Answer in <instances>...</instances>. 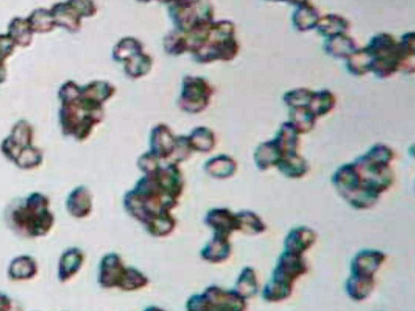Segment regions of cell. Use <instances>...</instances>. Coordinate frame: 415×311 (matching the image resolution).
<instances>
[{
    "label": "cell",
    "instance_id": "cell-1",
    "mask_svg": "<svg viewBox=\"0 0 415 311\" xmlns=\"http://www.w3.org/2000/svg\"><path fill=\"white\" fill-rule=\"evenodd\" d=\"M113 87L104 82L95 81L81 88L68 81L58 91L62 103L59 122L65 136L82 142L86 140L95 126L103 120V102L113 95Z\"/></svg>",
    "mask_w": 415,
    "mask_h": 311
},
{
    "label": "cell",
    "instance_id": "cell-2",
    "mask_svg": "<svg viewBox=\"0 0 415 311\" xmlns=\"http://www.w3.org/2000/svg\"><path fill=\"white\" fill-rule=\"evenodd\" d=\"M394 154L384 145H376L354 163L357 168L360 190L349 204L357 209H367L374 205L381 193L392 185L394 174L389 167Z\"/></svg>",
    "mask_w": 415,
    "mask_h": 311
},
{
    "label": "cell",
    "instance_id": "cell-3",
    "mask_svg": "<svg viewBox=\"0 0 415 311\" xmlns=\"http://www.w3.org/2000/svg\"><path fill=\"white\" fill-rule=\"evenodd\" d=\"M123 204L130 215L146 225L158 214L170 213L178 206V200L165 195L153 175L148 174L126 193Z\"/></svg>",
    "mask_w": 415,
    "mask_h": 311
},
{
    "label": "cell",
    "instance_id": "cell-4",
    "mask_svg": "<svg viewBox=\"0 0 415 311\" xmlns=\"http://www.w3.org/2000/svg\"><path fill=\"white\" fill-rule=\"evenodd\" d=\"M49 206V199L43 193H31L11 211V226L22 236L33 238L45 236L55 223Z\"/></svg>",
    "mask_w": 415,
    "mask_h": 311
},
{
    "label": "cell",
    "instance_id": "cell-5",
    "mask_svg": "<svg viewBox=\"0 0 415 311\" xmlns=\"http://www.w3.org/2000/svg\"><path fill=\"white\" fill-rule=\"evenodd\" d=\"M371 58V72L379 78H388L402 68L407 57L401 44L388 34H379L373 38L367 48Z\"/></svg>",
    "mask_w": 415,
    "mask_h": 311
},
{
    "label": "cell",
    "instance_id": "cell-6",
    "mask_svg": "<svg viewBox=\"0 0 415 311\" xmlns=\"http://www.w3.org/2000/svg\"><path fill=\"white\" fill-rule=\"evenodd\" d=\"M186 307L190 311L244 310L247 304L236 290L226 291L212 285L207 287L203 295L190 297Z\"/></svg>",
    "mask_w": 415,
    "mask_h": 311
},
{
    "label": "cell",
    "instance_id": "cell-7",
    "mask_svg": "<svg viewBox=\"0 0 415 311\" xmlns=\"http://www.w3.org/2000/svg\"><path fill=\"white\" fill-rule=\"evenodd\" d=\"M34 128L26 121L17 122L10 136L1 145L4 156L15 163L19 158L33 146Z\"/></svg>",
    "mask_w": 415,
    "mask_h": 311
},
{
    "label": "cell",
    "instance_id": "cell-8",
    "mask_svg": "<svg viewBox=\"0 0 415 311\" xmlns=\"http://www.w3.org/2000/svg\"><path fill=\"white\" fill-rule=\"evenodd\" d=\"M307 263L302 255L285 250L277 261L272 280L293 287L296 280L307 272Z\"/></svg>",
    "mask_w": 415,
    "mask_h": 311
},
{
    "label": "cell",
    "instance_id": "cell-9",
    "mask_svg": "<svg viewBox=\"0 0 415 311\" xmlns=\"http://www.w3.org/2000/svg\"><path fill=\"white\" fill-rule=\"evenodd\" d=\"M210 91V86L203 79L198 78L186 79L181 105L190 113H198L208 105Z\"/></svg>",
    "mask_w": 415,
    "mask_h": 311
},
{
    "label": "cell",
    "instance_id": "cell-10",
    "mask_svg": "<svg viewBox=\"0 0 415 311\" xmlns=\"http://www.w3.org/2000/svg\"><path fill=\"white\" fill-rule=\"evenodd\" d=\"M152 175L168 197L178 200L182 195L185 183L178 163H170L167 167L161 166Z\"/></svg>",
    "mask_w": 415,
    "mask_h": 311
},
{
    "label": "cell",
    "instance_id": "cell-11",
    "mask_svg": "<svg viewBox=\"0 0 415 311\" xmlns=\"http://www.w3.org/2000/svg\"><path fill=\"white\" fill-rule=\"evenodd\" d=\"M125 267L121 257L116 253L106 255L100 262L98 283L104 289L118 287Z\"/></svg>",
    "mask_w": 415,
    "mask_h": 311
},
{
    "label": "cell",
    "instance_id": "cell-12",
    "mask_svg": "<svg viewBox=\"0 0 415 311\" xmlns=\"http://www.w3.org/2000/svg\"><path fill=\"white\" fill-rule=\"evenodd\" d=\"M205 224L212 228L215 233L230 237L231 233L239 231V222L236 214L227 208L212 209L207 213Z\"/></svg>",
    "mask_w": 415,
    "mask_h": 311
},
{
    "label": "cell",
    "instance_id": "cell-13",
    "mask_svg": "<svg viewBox=\"0 0 415 311\" xmlns=\"http://www.w3.org/2000/svg\"><path fill=\"white\" fill-rule=\"evenodd\" d=\"M386 259L382 252L366 250L359 252L352 262V272L354 275L373 277L381 264Z\"/></svg>",
    "mask_w": 415,
    "mask_h": 311
},
{
    "label": "cell",
    "instance_id": "cell-14",
    "mask_svg": "<svg viewBox=\"0 0 415 311\" xmlns=\"http://www.w3.org/2000/svg\"><path fill=\"white\" fill-rule=\"evenodd\" d=\"M150 143L151 153L159 160H165L174 153L176 138L168 126L161 125L153 128Z\"/></svg>",
    "mask_w": 415,
    "mask_h": 311
},
{
    "label": "cell",
    "instance_id": "cell-15",
    "mask_svg": "<svg viewBox=\"0 0 415 311\" xmlns=\"http://www.w3.org/2000/svg\"><path fill=\"white\" fill-rule=\"evenodd\" d=\"M66 208L68 213L77 219L86 218L91 213L93 197L86 186L76 187L68 197Z\"/></svg>",
    "mask_w": 415,
    "mask_h": 311
},
{
    "label": "cell",
    "instance_id": "cell-16",
    "mask_svg": "<svg viewBox=\"0 0 415 311\" xmlns=\"http://www.w3.org/2000/svg\"><path fill=\"white\" fill-rule=\"evenodd\" d=\"M231 255V245L229 237L215 233L212 240L208 243L200 252L205 261L211 263H221L227 261Z\"/></svg>",
    "mask_w": 415,
    "mask_h": 311
},
{
    "label": "cell",
    "instance_id": "cell-17",
    "mask_svg": "<svg viewBox=\"0 0 415 311\" xmlns=\"http://www.w3.org/2000/svg\"><path fill=\"white\" fill-rule=\"evenodd\" d=\"M85 262V255L79 248H70L61 255L58 262V277L67 282L80 271Z\"/></svg>",
    "mask_w": 415,
    "mask_h": 311
},
{
    "label": "cell",
    "instance_id": "cell-18",
    "mask_svg": "<svg viewBox=\"0 0 415 311\" xmlns=\"http://www.w3.org/2000/svg\"><path fill=\"white\" fill-rule=\"evenodd\" d=\"M317 234L307 227L294 228L285 240V249L290 253L302 255L316 243Z\"/></svg>",
    "mask_w": 415,
    "mask_h": 311
},
{
    "label": "cell",
    "instance_id": "cell-19",
    "mask_svg": "<svg viewBox=\"0 0 415 311\" xmlns=\"http://www.w3.org/2000/svg\"><path fill=\"white\" fill-rule=\"evenodd\" d=\"M56 26L66 29L70 32H77L81 28L82 16L68 2L57 4L51 10Z\"/></svg>",
    "mask_w": 415,
    "mask_h": 311
},
{
    "label": "cell",
    "instance_id": "cell-20",
    "mask_svg": "<svg viewBox=\"0 0 415 311\" xmlns=\"http://www.w3.org/2000/svg\"><path fill=\"white\" fill-rule=\"evenodd\" d=\"M205 172L216 179H227L237 171V163L228 156H218L210 158L205 165Z\"/></svg>",
    "mask_w": 415,
    "mask_h": 311
},
{
    "label": "cell",
    "instance_id": "cell-21",
    "mask_svg": "<svg viewBox=\"0 0 415 311\" xmlns=\"http://www.w3.org/2000/svg\"><path fill=\"white\" fill-rule=\"evenodd\" d=\"M38 273V264L31 256L22 255L11 261L9 275L13 280L33 279Z\"/></svg>",
    "mask_w": 415,
    "mask_h": 311
},
{
    "label": "cell",
    "instance_id": "cell-22",
    "mask_svg": "<svg viewBox=\"0 0 415 311\" xmlns=\"http://www.w3.org/2000/svg\"><path fill=\"white\" fill-rule=\"evenodd\" d=\"M299 134L292 123H285L282 126L275 138L278 148L281 151V158L297 154L299 144Z\"/></svg>",
    "mask_w": 415,
    "mask_h": 311
},
{
    "label": "cell",
    "instance_id": "cell-23",
    "mask_svg": "<svg viewBox=\"0 0 415 311\" xmlns=\"http://www.w3.org/2000/svg\"><path fill=\"white\" fill-rule=\"evenodd\" d=\"M374 277L352 274L347 282L348 295L355 301H363L374 289Z\"/></svg>",
    "mask_w": 415,
    "mask_h": 311
},
{
    "label": "cell",
    "instance_id": "cell-24",
    "mask_svg": "<svg viewBox=\"0 0 415 311\" xmlns=\"http://www.w3.org/2000/svg\"><path fill=\"white\" fill-rule=\"evenodd\" d=\"M281 157V151L275 139L259 146L255 153V161L259 169L266 170L270 167L277 166Z\"/></svg>",
    "mask_w": 415,
    "mask_h": 311
},
{
    "label": "cell",
    "instance_id": "cell-25",
    "mask_svg": "<svg viewBox=\"0 0 415 311\" xmlns=\"http://www.w3.org/2000/svg\"><path fill=\"white\" fill-rule=\"evenodd\" d=\"M277 167L283 175L289 178H302L309 170L307 162L298 153L281 158Z\"/></svg>",
    "mask_w": 415,
    "mask_h": 311
},
{
    "label": "cell",
    "instance_id": "cell-26",
    "mask_svg": "<svg viewBox=\"0 0 415 311\" xmlns=\"http://www.w3.org/2000/svg\"><path fill=\"white\" fill-rule=\"evenodd\" d=\"M326 52L336 58H348L357 51V44L352 38L346 34L330 38L325 44Z\"/></svg>",
    "mask_w": 415,
    "mask_h": 311
},
{
    "label": "cell",
    "instance_id": "cell-27",
    "mask_svg": "<svg viewBox=\"0 0 415 311\" xmlns=\"http://www.w3.org/2000/svg\"><path fill=\"white\" fill-rule=\"evenodd\" d=\"M9 36L16 46L27 48L33 42L34 33L27 19H15L9 26Z\"/></svg>",
    "mask_w": 415,
    "mask_h": 311
},
{
    "label": "cell",
    "instance_id": "cell-28",
    "mask_svg": "<svg viewBox=\"0 0 415 311\" xmlns=\"http://www.w3.org/2000/svg\"><path fill=\"white\" fill-rule=\"evenodd\" d=\"M145 226L148 233L152 236L164 238L173 233L176 226V220L170 213H163L154 217Z\"/></svg>",
    "mask_w": 415,
    "mask_h": 311
},
{
    "label": "cell",
    "instance_id": "cell-29",
    "mask_svg": "<svg viewBox=\"0 0 415 311\" xmlns=\"http://www.w3.org/2000/svg\"><path fill=\"white\" fill-rule=\"evenodd\" d=\"M318 31L325 37H334L337 35L345 34L348 31L349 22L342 17L336 15H329L323 17L318 22Z\"/></svg>",
    "mask_w": 415,
    "mask_h": 311
},
{
    "label": "cell",
    "instance_id": "cell-30",
    "mask_svg": "<svg viewBox=\"0 0 415 311\" xmlns=\"http://www.w3.org/2000/svg\"><path fill=\"white\" fill-rule=\"evenodd\" d=\"M290 116V123L299 134L310 132L317 118L307 107L292 108Z\"/></svg>",
    "mask_w": 415,
    "mask_h": 311
},
{
    "label": "cell",
    "instance_id": "cell-31",
    "mask_svg": "<svg viewBox=\"0 0 415 311\" xmlns=\"http://www.w3.org/2000/svg\"><path fill=\"white\" fill-rule=\"evenodd\" d=\"M336 103V98L329 91L313 92L312 97L307 108L317 117L328 114L333 110Z\"/></svg>",
    "mask_w": 415,
    "mask_h": 311
},
{
    "label": "cell",
    "instance_id": "cell-32",
    "mask_svg": "<svg viewBox=\"0 0 415 311\" xmlns=\"http://www.w3.org/2000/svg\"><path fill=\"white\" fill-rule=\"evenodd\" d=\"M259 285L256 273L252 267H245L242 270L236 283V291L239 295L246 299L251 298L257 295Z\"/></svg>",
    "mask_w": 415,
    "mask_h": 311
},
{
    "label": "cell",
    "instance_id": "cell-33",
    "mask_svg": "<svg viewBox=\"0 0 415 311\" xmlns=\"http://www.w3.org/2000/svg\"><path fill=\"white\" fill-rule=\"evenodd\" d=\"M193 151L208 153L215 146V136L209 128L200 127L195 128L188 137Z\"/></svg>",
    "mask_w": 415,
    "mask_h": 311
},
{
    "label": "cell",
    "instance_id": "cell-34",
    "mask_svg": "<svg viewBox=\"0 0 415 311\" xmlns=\"http://www.w3.org/2000/svg\"><path fill=\"white\" fill-rule=\"evenodd\" d=\"M27 21L34 34L49 33L56 27L51 11L44 9L35 10Z\"/></svg>",
    "mask_w": 415,
    "mask_h": 311
},
{
    "label": "cell",
    "instance_id": "cell-35",
    "mask_svg": "<svg viewBox=\"0 0 415 311\" xmlns=\"http://www.w3.org/2000/svg\"><path fill=\"white\" fill-rule=\"evenodd\" d=\"M294 25L299 31H307L315 28L319 21V14L315 9L312 6L304 4V6L295 11L294 17Z\"/></svg>",
    "mask_w": 415,
    "mask_h": 311
},
{
    "label": "cell",
    "instance_id": "cell-36",
    "mask_svg": "<svg viewBox=\"0 0 415 311\" xmlns=\"http://www.w3.org/2000/svg\"><path fill=\"white\" fill-rule=\"evenodd\" d=\"M236 216L239 222V231L249 235H257L266 230L262 219L252 211H241Z\"/></svg>",
    "mask_w": 415,
    "mask_h": 311
},
{
    "label": "cell",
    "instance_id": "cell-37",
    "mask_svg": "<svg viewBox=\"0 0 415 311\" xmlns=\"http://www.w3.org/2000/svg\"><path fill=\"white\" fill-rule=\"evenodd\" d=\"M148 284H149V279L143 273L138 269L126 267L118 289L126 292L136 291L143 289Z\"/></svg>",
    "mask_w": 415,
    "mask_h": 311
},
{
    "label": "cell",
    "instance_id": "cell-38",
    "mask_svg": "<svg viewBox=\"0 0 415 311\" xmlns=\"http://www.w3.org/2000/svg\"><path fill=\"white\" fill-rule=\"evenodd\" d=\"M347 58L349 71L353 74L361 76L371 72V58L366 49L355 51Z\"/></svg>",
    "mask_w": 415,
    "mask_h": 311
},
{
    "label": "cell",
    "instance_id": "cell-39",
    "mask_svg": "<svg viewBox=\"0 0 415 311\" xmlns=\"http://www.w3.org/2000/svg\"><path fill=\"white\" fill-rule=\"evenodd\" d=\"M293 287L285 285L277 281L271 280L263 290V297L265 301L277 302L285 300L292 295Z\"/></svg>",
    "mask_w": 415,
    "mask_h": 311
},
{
    "label": "cell",
    "instance_id": "cell-40",
    "mask_svg": "<svg viewBox=\"0 0 415 311\" xmlns=\"http://www.w3.org/2000/svg\"><path fill=\"white\" fill-rule=\"evenodd\" d=\"M313 92L307 89H297L285 95L284 101L290 108L307 107L311 101Z\"/></svg>",
    "mask_w": 415,
    "mask_h": 311
},
{
    "label": "cell",
    "instance_id": "cell-41",
    "mask_svg": "<svg viewBox=\"0 0 415 311\" xmlns=\"http://www.w3.org/2000/svg\"><path fill=\"white\" fill-rule=\"evenodd\" d=\"M159 158L153 156L151 152L150 153L141 156L138 160V167L142 172L147 174H152L155 173L157 170L161 167L159 163Z\"/></svg>",
    "mask_w": 415,
    "mask_h": 311
},
{
    "label": "cell",
    "instance_id": "cell-42",
    "mask_svg": "<svg viewBox=\"0 0 415 311\" xmlns=\"http://www.w3.org/2000/svg\"><path fill=\"white\" fill-rule=\"evenodd\" d=\"M14 41L7 34H0V61H5L14 54L15 50Z\"/></svg>",
    "mask_w": 415,
    "mask_h": 311
},
{
    "label": "cell",
    "instance_id": "cell-43",
    "mask_svg": "<svg viewBox=\"0 0 415 311\" xmlns=\"http://www.w3.org/2000/svg\"><path fill=\"white\" fill-rule=\"evenodd\" d=\"M68 2L73 5L82 16H91L95 13L91 0H68Z\"/></svg>",
    "mask_w": 415,
    "mask_h": 311
},
{
    "label": "cell",
    "instance_id": "cell-44",
    "mask_svg": "<svg viewBox=\"0 0 415 311\" xmlns=\"http://www.w3.org/2000/svg\"><path fill=\"white\" fill-rule=\"evenodd\" d=\"M11 309V299L7 295L0 292V310H10Z\"/></svg>",
    "mask_w": 415,
    "mask_h": 311
},
{
    "label": "cell",
    "instance_id": "cell-45",
    "mask_svg": "<svg viewBox=\"0 0 415 311\" xmlns=\"http://www.w3.org/2000/svg\"><path fill=\"white\" fill-rule=\"evenodd\" d=\"M7 78V69H6L4 61H0V84L5 81Z\"/></svg>",
    "mask_w": 415,
    "mask_h": 311
}]
</instances>
